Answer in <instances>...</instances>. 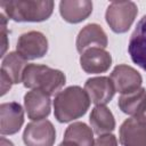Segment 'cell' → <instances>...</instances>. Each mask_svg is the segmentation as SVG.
I'll list each match as a JSON object with an SVG mask.
<instances>
[{
	"instance_id": "6da1fadb",
	"label": "cell",
	"mask_w": 146,
	"mask_h": 146,
	"mask_svg": "<svg viewBox=\"0 0 146 146\" xmlns=\"http://www.w3.org/2000/svg\"><path fill=\"white\" fill-rule=\"evenodd\" d=\"M90 98L79 86H70L60 90L54 99V114L58 122L67 123L83 116L90 106Z\"/></svg>"
},
{
	"instance_id": "7a4b0ae2",
	"label": "cell",
	"mask_w": 146,
	"mask_h": 146,
	"mask_svg": "<svg viewBox=\"0 0 146 146\" xmlns=\"http://www.w3.org/2000/svg\"><path fill=\"white\" fill-rule=\"evenodd\" d=\"M51 0H2L0 7L7 18L15 22H43L54 10Z\"/></svg>"
},
{
	"instance_id": "3957f363",
	"label": "cell",
	"mask_w": 146,
	"mask_h": 146,
	"mask_svg": "<svg viewBox=\"0 0 146 146\" xmlns=\"http://www.w3.org/2000/svg\"><path fill=\"white\" fill-rule=\"evenodd\" d=\"M22 82L25 88L39 89L52 96L65 86L66 76L60 70L41 64H29L24 70Z\"/></svg>"
},
{
	"instance_id": "277c9868",
	"label": "cell",
	"mask_w": 146,
	"mask_h": 146,
	"mask_svg": "<svg viewBox=\"0 0 146 146\" xmlns=\"http://www.w3.org/2000/svg\"><path fill=\"white\" fill-rule=\"evenodd\" d=\"M138 7L133 1H113L105 13V19L115 33H125L135 22Z\"/></svg>"
},
{
	"instance_id": "5b68a950",
	"label": "cell",
	"mask_w": 146,
	"mask_h": 146,
	"mask_svg": "<svg viewBox=\"0 0 146 146\" xmlns=\"http://www.w3.org/2000/svg\"><path fill=\"white\" fill-rule=\"evenodd\" d=\"M49 48L47 36L39 31H29L22 33L16 43V51L26 60H33L43 57Z\"/></svg>"
},
{
	"instance_id": "8992f818",
	"label": "cell",
	"mask_w": 146,
	"mask_h": 146,
	"mask_svg": "<svg viewBox=\"0 0 146 146\" xmlns=\"http://www.w3.org/2000/svg\"><path fill=\"white\" fill-rule=\"evenodd\" d=\"M56 140V130L49 120L30 122L23 132L25 146H54Z\"/></svg>"
},
{
	"instance_id": "52a82bcc",
	"label": "cell",
	"mask_w": 146,
	"mask_h": 146,
	"mask_svg": "<svg viewBox=\"0 0 146 146\" xmlns=\"http://www.w3.org/2000/svg\"><path fill=\"white\" fill-rule=\"evenodd\" d=\"M122 146H146V119L141 115L123 121L119 130Z\"/></svg>"
},
{
	"instance_id": "ba28073f",
	"label": "cell",
	"mask_w": 146,
	"mask_h": 146,
	"mask_svg": "<svg viewBox=\"0 0 146 146\" xmlns=\"http://www.w3.org/2000/svg\"><path fill=\"white\" fill-rule=\"evenodd\" d=\"M110 78L114 84L115 91L120 92L121 95L129 94L141 88L143 78L140 73L136 68L125 64L116 65L113 68Z\"/></svg>"
},
{
	"instance_id": "9c48e42d",
	"label": "cell",
	"mask_w": 146,
	"mask_h": 146,
	"mask_svg": "<svg viewBox=\"0 0 146 146\" xmlns=\"http://www.w3.org/2000/svg\"><path fill=\"white\" fill-rule=\"evenodd\" d=\"M24 107L30 120H44L51 110L50 96L42 90L32 89L24 95Z\"/></svg>"
},
{
	"instance_id": "30bf717a",
	"label": "cell",
	"mask_w": 146,
	"mask_h": 146,
	"mask_svg": "<svg viewBox=\"0 0 146 146\" xmlns=\"http://www.w3.org/2000/svg\"><path fill=\"white\" fill-rule=\"evenodd\" d=\"M108 44L107 34L104 31V29L96 23H90L83 26L75 41L76 50L79 54H83L86 50L90 48H103L105 49Z\"/></svg>"
},
{
	"instance_id": "8fae6325",
	"label": "cell",
	"mask_w": 146,
	"mask_h": 146,
	"mask_svg": "<svg viewBox=\"0 0 146 146\" xmlns=\"http://www.w3.org/2000/svg\"><path fill=\"white\" fill-rule=\"evenodd\" d=\"M24 123V110L19 103L9 102L0 105V133L15 135Z\"/></svg>"
},
{
	"instance_id": "7c38bea8",
	"label": "cell",
	"mask_w": 146,
	"mask_h": 146,
	"mask_svg": "<svg viewBox=\"0 0 146 146\" xmlns=\"http://www.w3.org/2000/svg\"><path fill=\"white\" fill-rule=\"evenodd\" d=\"M128 51L131 60L146 71V15L138 21L129 39Z\"/></svg>"
},
{
	"instance_id": "4fadbf2b",
	"label": "cell",
	"mask_w": 146,
	"mask_h": 146,
	"mask_svg": "<svg viewBox=\"0 0 146 146\" xmlns=\"http://www.w3.org/2000/svg\"><path fill=\"white\" fill-rule=\"evenodd\" d=\"M80 65L88 74L105 73L112 65V56L103 48H90L81 54Z\"/></svg>"
},
{
	"instance_id": "5bb4252c",
	"label": "cell",
	"mask_w": 146,
	"mask_h": 146,
	"mask_svg": "<svg viewBox=\"0 0 146 146\" xmlns=\"http://www.w3.org/2000/svg\"><path fill=\"white\" fill-rule=\"evenodd\" d=\"M84 90L87 91L90 102L95 105H106L112 100L115 94L114 84L108 76H95L88 79L84 83Z\"/></svg>"
},
{
	"instance_id": "9a60e30c",
	"label": "cell",
	"mask_w": 146,
	"mask_h": 146,
	"mask_svg": "<svg viewBox=\"0 0 146 146\" xmlns=\"http://www.w3.org/2000/svg\"><path fill=\"white\" fill-rule=\"evenodd\" d=\"M92 13V2L89 0H63L59 2L62 18L71 24L87 19Z\"/></svg>"
},
{
	"instance_id": "2e32d148",
	"label": "cell",
	"mask_w": 146,
	"mask_h": 146,
	"mask_svg": "<svg viewBox=\"0 0 146 146\" xmlns=\"http://www.w3.org/2000/svg\"><path fill=\"white\" fill-rule=\"evenodd\" d=\"M89 122L92 131L98 135L111 133L115 129V119L106 105H96L90 113Z\"/></svg>"
},
{
	"instance_id": "e0dca14e",
	"label": "cell",
	"mask_w": 146,
	"mask_h": 146,
	"mask_svg": "<svg viewBox=\"0 0 146 146\" xmlns=\"http://www.w3.org/2000/svg\"><path fill=\"white\" fill-rule=\"evenodd\" d=\"M117 105L124 114L130 116L141 115L146 110V89L141 87L136 91L121 95Z\"/></svg>"
},
{
	"instance_id": "ac0fdd59",
	"label": "cell",
	"mask_w": 146,
	"mask_h": 146,
	"mask_svg": "<svg viewBox=\"0 0 146 146\" xmlns=\"http://www.w3.org/2000/svg\"><path fill=\"white\" fill-rule=\"evenodd\" d=\"M63 141L74 146H92L94 131L84 122H73L66 128Z\"/></svg>"
},
{
	"instance_id": "d6986e66",
	"label": "cell",
	"mask_w": 146,
	"mask_h": 146,
	"mask_svg": "<svg viewBox=\"0 0 146 146\" xmlns=\"http://www.w3.org/2000/svg\"><path fill=\"white\" fill-rule=\"evenodd\" d=\"M27 65V60L17 51H10L2 58L0 72L6 74L14 84H18L23 80V73Z\"/></svg>"
},
{
	"instance_id": "ffe728a7",
	"label": "cell",
	"mask_w": 146,
	"mask_h": 146,
	"mask_svg": "<svg viewBox=\"0 0 146 146\" xmlns=\"http://www.w3.org/2000/svg\"><path fill=\"white\" fill-rule=\"evenodd\" d=\"M7 16L0 14V35H1V57H5V54L8 49V32H7Z\"/></svg>"
},
{
	"instance_id": "44dd1931",
	"label": "cell",
	"mask_w": 146,
	"mask_h": 146,
	"mask_svg": "<svg viewBox=\"0 0 146 146\" xmlns=\"http://www.w3.org/2000/svg\"><path fill=\"white\" fill-rule=\"evenodd\" d=\"M92 146H117V139L113 133H106L99 136Z\"/></svg>"
},
{
	"instance_id": "7402d4cb",
	"label": "cell",
	"mask_w": 146,
	"mask_h": 146,
	"mask_svg": "<svg viewBox=\"0 0 146 146\" xmlns=\"http://www.w3.org/2000/svg\"><path fill=\"white\" fill-rule=\"evenodd\" d=\"M0 76H1V96H3V95H6L7 91H9V89L11 88V86L14 83L6 74H3L1 72H0Z\"/></svg>"
},
{
	"instance_id": "603a6c76",
	"label": "cell",
	"mask_w": 146,
	"mask_h": 146,
	"mask_svg": "<svg viewBox=\"0 0 146 146\" xmlns=\"http://www.w3.org/2000/svg\"><path fill=\"white\" fill-rule=\"evenodd\" d=\"M0 146H14V144L9 139H7L5 137H1L0 138Z\"/></svg>"
},
{
	"instance_id": "cb8c5ba5",
	"label": "cell",
	"mask_w": 146,
	"mask_h": 146,
	"mask_svg": "<svg viewBox=\"0 0 146 146\" xmlns=\"http://www.w3.org/2000/svg\"><path fill=\"white\" fill-rule=\"evenodd\" d=\"M58 146H74V145H72V144H68V143H65V141H62Z\"/></svg>"
},
{
	"instance_id": "d4e9b609",
	"label": "cell",
	"mask_w": 146,
	"mask_h": 146,
	"mask_svg": "<svg viewBox=\"0 0 146 146\" xmlns=\"http://www.w3.org/2000/svg\"><path fill=\"white\" fill-rule=\"evenodd\" d=\"M141 116H144V117H145V119H146V110H145V112H144V113H143V114H141Z\"/></svg>"
}]
</instances>
